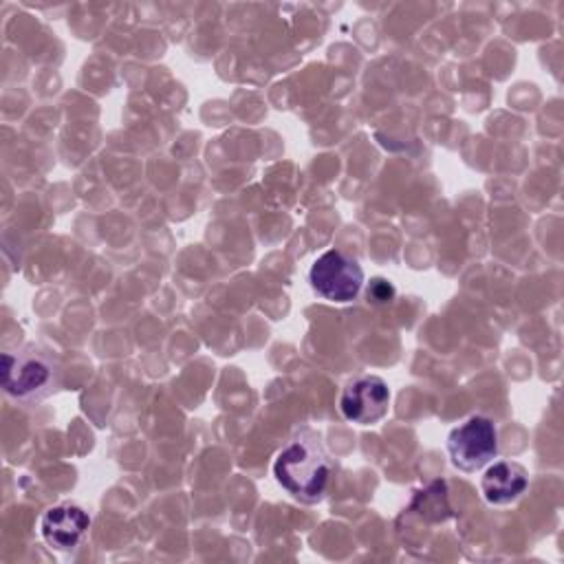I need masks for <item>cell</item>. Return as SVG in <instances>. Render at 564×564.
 I'll return each mask as SVG.
<instances>
[{
    "mask_svg": "<svg viewBox=\"0 0 564 564\" xmlns=\"http://www.w3.org/2000/svg\"><path fill=\"white\" fill-rule=\"evenodd\" d=\"M273 476L282 489L302 502H319L333 476V463L317 432L300 430L275 456Z\"/></svg>",
    "mask_w": 564,
    "mask_h": 564,
    "instance_id": "1",
    "label": "cell"
},
{
    "mask_svg": "<svg viewBox=\"0 0 564 564\" xmlns=\"http://www.w3.org/2000/svg\"><path fill=\"white\" fill-rule=\"evenodd\" d=\"M0 383L4 392L18 401H40L59 383L57 361L29 346L18 352L0 355Z\"/></svg>",
    "mask_w": 564,
    "mask_h": 564,
    "instance_id": "2",
    "label": "cell"
},
{
    "mask_svg": "<svg viewBox=\"0 0 564 564\" xmlns=\"http://www.w3.org/2000/svg\"><path fill=\"white\" fill-rule=\"evenodd\" d=\"M308 282L319 297L344 304L359 295L364 286V269L352 256L339 249H328L313 262Z\"/></svg>",
    "mask_w": 564,
    "mask_h": 564,
    "instance_id": "3",
    "label": "cell"
},
{
    "mask_svg": "<svg viewBox=\"0 0 564 564\" xmlns=\"http://www.w3.org/2000/svg\"><path fill=\"white\" fill-rule=\"evenodd\" d=\"M452 463L463 471H476L498 454L496 425L487 416H469L447 436Z\"/></svg>",
    "mask_w": 564,
    "mask_h": 564,
    "instance_id": "4",
    "label": "cell"
},
{
    "mask_svg": "<svg viewBox=\"0 0 564 564\" xmlns=\"http://www.w3.org/2000/svg\"><path fill=\"white\" fill-rule=\"evenodd\" d=\"M390 405V390L381 377L368 375L350 381L341 397L339 410L344 419L357 425H375L388 414Z\"/></svg>",
    "mask_w": 564,
    "mask_h": 564,
    "instance_id": "5",
    "label": "cell"
},
{
    "mask_svg": "<svg viewBox=\"0 0 564 564\" xmlns=\"http://www.w3.org/2000/svg\"><path fill=\"white\" fill-rule=\"evenodd\" d=\"M90 516L73 502H62L44 511L40 520V531L44 542L55 551H73L82 544L88 533Z\"/></svg>",
    "mask_w": 564,
    "mask_h": 564,
    "instance_id": "6",
    "label": "cell"
},
{
    "mask_svg": "<svg viewBox=\"0 0 564 564\" xmlns=\"http://www.w3.org/2000/svg\"><path fill=\"white\" fill-rule=\"evenodd\" d=\"M529 485L527 471L518 463L498 460L489 465L480 478V489L487 502L491 505H507L513 502L524 494Z\"/></svg>",
    "mask_w": 564,
    "mask_h": 564,
    "instance_id": "7",
    "label": "cell"
},
{
    "mask_svg": "<svg viewBox=\"0 0 564 564\" xmlns=\"http://www.w3.org/2000/svg\"><path fill=\"white\" fill-rule=\"evenodd\" d=\"M412 509H419L421 516H425L427 520H445L449 513L447 507V496H445V482L436 480L432 482L427 489H423L414 502Z\"/></svg>",
    "mask_w": 564,
    "mask_h": 564,
    "instance_id": "8",
    "label": "cell"
},
{
    "mask_svg": "<svg viewBox=\"0 0 564 564\" xmlns=\"http://www.w3.org/2000/svg\"><path fill=\"white\" fill-rule=\"evenodd\" d=\"M392 295H394L392 284L386 282V280H381V278H375V280L370 282V286H368V300L375 302V304H386V302L392 300Z\"/></svg>",
    "mask_w": 564,
    "mask_h": 564,
    "instance_id": "9",
    "label": "cell"
}]
</instances>
